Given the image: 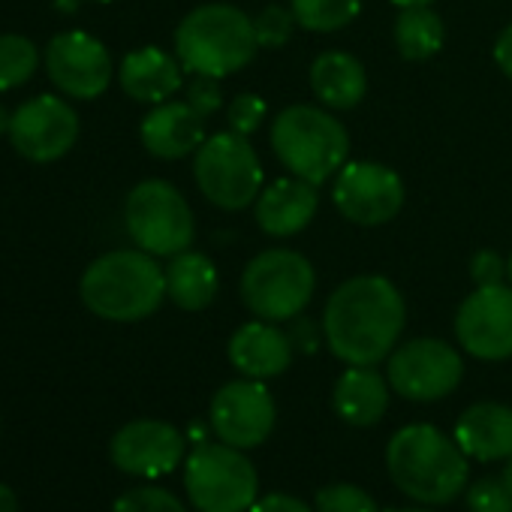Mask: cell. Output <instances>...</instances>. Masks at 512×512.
Listing matches in <instances>:
<instances>
[{
  "instance_id": "3",
  "label": "cell",
  "mask_w": 512,
  "mask_h": 512,
  "mask_svg": "<svg viewBox=\"0 0 512 512\" xmlns=\"http://www.w3.org/2000/svg\"><path fill=\"white\" fill-rule=\"evenodd\" d=\"M79 296L85 308L109 323H139L151 317L166 299V275L157 256L145 250H112L94 260L82 281Z\"/></svg>"
},
{
  "instance_id": "34",
  "label": "cell",
  "mask_w": 512,
  "mask_h": 512,
  "mask_svg": "<svg viewBox=\"0 0 512 512\" xmlns=\"http://www.w3.org/2000/svg\"><path fill=\"white\" fill-rule=\"evenodd\" d=\"M470 278L476 287L506 284V260L494 250H476L473 260H470Z\"/></svg>"
},
{
  "instance_id": "11",
  "label": "cell",
  "mask_w": 512,
  "mask_h": 512,
  "mask_svg": "<svg viewBox=\"0 0 512 512\" xmlns=\"http://www.w3.org/2000/svg\"><path fill=\"white\" fill-rule=\"evenodd\" d=\"M332 202L356 226H383L404 208V181L392 166L374 160L344 163L335 175Z\"/></svg>"
},
{
  "instance_id": "10",
  "label": "cell",
  "mask_w": 512,
  "mask_h": 512,
  "mask_svg": "<svg viewBox=\"0 0 512 512\" xmlns=\"http://www.w3.org/2000/svg\"><path fill=\"white\" fill-rule=\"evenodd\" d=\"M464 377L461 353L440 338H413L392 350L386 380L407 401H440L458 389Z\"/></svg>"
},
{
  "instance_id": "1",
  "label": "cell",
  "mask_w": 512,
  "mask_h": 512,
  "mask_svg": "<svg viewBox=\"0 0 512 512\" xmlns=\"http://www.w3.org/2000/svg\"><path fill=\"white\" fill-rule=\"evenodd\" d=\"M407 326L401 290L380 275L344 281L323 308V338L347 365H377L392 356Z\"/></svg>"
},
{
  "instance_id": "30",
  "label": "cell",
  "mask_w": 512,
  "mask_h": 512,
  "mask_svg": "<svg viewBox=\"0 0 512 512\" xmlns=\"http://www.w3.org/2000/svg\"><path fill=\"white\" fill-rule=\"evenodd\" d=\"M112 512H187V509L172 491L157 488V485H142V488H130L127 494H121Z\"/></svg>"
},
{
  "instance_id": "18",
  "label": "cell",
  "mask_w": 512,
  "mask_h": 512,
  "mask_svg": "<svg viewBox=\"0 0 512 512\" xmlns=\"http://www.w3.org/2000/svg\"><path fill=\"white\" fill-rule=\"evenodd\" d=\"M256 226L272 238H293L302 229L311 226L320 208V193L317 184L287 175L263 187V193L253 202Z\"/></svg>"
},
{
  "instance_id": "33",
  "label": "cell",
  "mask_w": 512,
  "mask_h": 512,
  "mask_svg": "<svg viewBox=\"0 0 512 512\" xmlns=\"http://www.w3.org/2000/svg\"><path fill=\"white\" fill-rule=\"evenodd\" d=\"M187 103L202 115V118H211L214 112H220L223 106V91H220V79H211V76H190L187 85Z\"/></svg>"
},
{
  "instance_id": "15",
  "label": "cell",
  "mask_w": 512,
  "mask_h": 512,
  "mask_svg": "<svg viewBox=\"0 0 512 512\" xmlns=\"http://www.w3.org/2000/svg\"><path fill=\"white\" fill-rule=\"evenodd\" d=\"M46 73L52 85L73 100H97L112 85V55L109 49L85 34L67 31L46 46Z\"/></svg>"
},
{
  "instance_id": "9",
  "label": "cell",
  "mask_w": 512,
  "mask_h": 512,
  "mask_svg": "<svg viewBox=\"0 0 512 512\" xmlns=\"http://www.w3.org/2000/svg\"><path fill=\"white\" fill-rule=\"evenodd\" d=\"M124 223L136 247L151 256L184 253L196 238L190 202L163 178H148L130 190L124 202Z\"/></svg>"
},
{
  "instance_id": "41",
  "label": "cell",
  "mask_w": 512,
  "mask_h": 512,
  "mask_svg": "<svg viewBox=\"0 0 512 512\" xmlns=\"http://www.w3.org/2000/svg\"><path fill=\"white\" fill-rule=\"evenodd\" d=\"M500 476H503V482H506V488L512 491V458L506 461V467H503V473H500Z\"/></svg>"
},
{
  "instance_id": "4",
  "label": "cell",
  "mask_w": 512,
  "mask_h": 512,
  "mask_svg": "<svg viewBox=\"0 0 512 512\" xmlns=\"http://www.w3.org/2000/svg\"><path fill=\"white\" fill-rule=\"evenodd\" d=\"M256 52L253 19L232 4H202L175 28V55L187 76L226 79L244 70Z\"/></svg>"
},
{
  "instance_id": "32",
  "label": "cell",
  "mask_w": 512,
  "mask_h": 512,
  "mask_svg": "<svg viewBox=\"0 0 512 512\" xmlns=\"http://www.w3.org/2000/svg\"><path fill=\"white\" fill-rule=\"evenodd\" d=\"M470 512H512V491L503 476H482L467 488Z\"/></svg>"
},
{
  "instance_id": "23",
  "label": "cell",
  "mask_w": 512,
  "mask_h": 512,
  "mask_svg": "<svg viewBox=\"0 0 512 512\" xmlns=\"http://www.w3.org/2000/svg\"><path fill=\"white\" fill-rule=\"evenodd\" d=\"M311 91L332 112L356 109L368 94L365 64L350 52H323L311 64Z\"/></svg>"
},
{
  "instance_id": "28",
  "label": "cell",
  "mask_w": 512,
  "mask_h": 512,
  "mask_svg": "<svg viewBox=\"0 0 512 512\" xmlns=\"http://www.w3.org/2000/svg\"><path fill=\"white\" fill-rule=\"evenodd\" d=\"M296 28H299V22H296L293 10L281 7V4H269L253 19V31H256L260 49H284L293 40Z\"/></svg>"
},
{
  "instance_id": "26",
  "label": "cell",
  "mask_w": 512,
  "mask_h": 512,
  "mask_svg": "<svg viewBox=\"0 0 512 512\" xmlns=\"http://www.w3.org/2000/svg\"><path fill=\"white\" fill-rule=\"evenodd\" d=\"M299 28L311 34H335L353 25L362 13V0H290Z\"/></svg>"
},
{
  "instance_id": "38",
  "label": "cell",
  "mask_w": 512,
  "mask_h": 512,
  "mask_svg": "<svg viewBox=\"0 0 512 512\" xmlns=\"http://www.w3.org/2000/svg\"><path fill=\"white\" fill-rule=\"evenodd\" d=\"M0 512H19V497L10 485L0 482Z\"/></svg>"
},
{
  "instance_id": "5",
  "label": "cell",
  "mask_w": 512,
  "mask_h": 512,
  "mask_svg": "<svg viewBox=\"0 0 512 512\" xmlns=\"http://www.w3.org/2000/svg\"><path fill=\"white\" fill-rule=\"evenodd\" d=\"M269 139L281 166L317 187L335 178L350 154V133L344 124L311 103L281 109L272 121Z\"/></svg>"
},
{
  "instance_id": "35",
  "label": "cell",
  "mask_w": 512,
  "mask_h": 512,
  "mask_svg": "<svg viewBox=\"0 0 512 512\" xmlns=\"http://www.w3.org/2000/svg\"><path fill=\"white\" fill-rule=\"evenodd\" d=\"M247 512H317V509H311L305 500H299V497H293V494L272 491V494H266V497H256V503H253Z\"/></svg>"
},
{
  "instance_id": "20",
  "label": "cell",
  "mask_w": 512,
  "mask_h": 512,
  "mask_svg": "<svg viewBox=\"0 0 512 512\" xmlns=\"http://www.w3.org/2000/svg\"><path fill=\"white\" fill-rule=\"evenodd\" d=\"M118 82L130 100L157 106L184 88V67L178 55H169L157 46H142L124 55L118 67Z\"/></svg>"
},
{
  "instance_id": "19",
  "label": "cell",
  "mask_w": 512,
  "mask_h": 512,
  "mask_svg": "<svg viewBox=\"0 0 512 512\" xmlns=\"http://www.w3.org/2000/svg\"><path fill=\"white\" fill-rule=\"evenodd\" d=\"M205 121L187 100H166L157 103L139 124V139L151 157L160 160H181L196 154V148L208 139Z\"/></svg>"
},
{
  "instance_id": "29",
  "label": "cell",
  "mask_w": 512,
  "mask_h": 512,
  "mask_svg": "<svg viewBox=\"0 0 512 512\" xmlns=\"http://www.w3.org/2000/svg\"><path fill=\"white\" fill-rule=\"evenodd\" d=\"M314 509L317 512H380L377 500L365 488L350 485V482H335V485L320 488Z\"/></svg>"
},
{
  "instance_id": "44",
  "label": "cell",
  "mask_w": 512,
  "mask_h": 512,
  "mask_svg": "<svg viewBox=\"0 0 512 512\" xmlns=\"http://www.w3.org/2000/svg\"><path fill=\"white\" fill-rule=\"evenodd\" d=\"M97 4H112V0H97Z\"/></svg>"
},
{
  "instance_id": "21",
  "label": "cell",
  "mask_w": 512,
  "mask_h": 512,
  "mask_svg": "<svg viewBox=\"0 0 512 512\" xmlns=\"http://www.w3.org/2000/svg\"><path fill=\"white\" fill-rule=\"evenodd\" d=\"M455 443L473 461L512 458V407L497 401L470 404L455 422Z\"/></svg>"
},
{
  "instance_id": "36",
  "label": "cell",
  "mask_w": 512,
  "mask_h": 512,
  "mask_svg": "<svg viewBox=\"0 0 512 512\" xmlns=\"http://www.w3.org/2000/svg\"><path fill=\"white\" fill-rule=\"evenodd\" d=\"M494 64L500 67V73L512 82V25H506L500 31V37L494 40Z\"/></svg>"
},
{
  "instance_id": "7",
  "label": "cell",
  "mask_w": 512,
  "mask_h": 512,
  "mask_svg": "<svg viewBox=\"0 0 512 512\" xmlns=\"http://www.w3.org/2000/svg\"><path fill=\"white\" fill-rule=\"evenodd\" d=\"M193 181L220 211H241L266 187L263 163L241 133H214L193 154Z\"/></svg>"
},
{
  "instance_id": "42",
  "label": "cell",
  "mask_w": 512,
  "mask_h": 512,
  "mask_svg": "<svg viewBox=\"0 0 512 512\" xmlns=\"http://www.w3.org/2000/svg\"><path fill=\"white\" fill-rule=\"evenodd\" d=\"M506 284H512V253H509V260H506Z\"/></svg>"
},
{
  "instance_id": "6",
  "label": "cell",
  "mask_w": 512,
  "mask_h": 512,
  "mask_svg": "<svg viewBox=\"0 0 512 512\" xmlns=\"http://www.w3.org/2000/svg\"><path fill=\"white\" fill-rule=\"evenodd\" d=\"M241 302L256 320L287 323L305 314L317 293V269L299 250L269 247L241 272Z\"/></svg>"
},
{
  "instance_id": "31",
  "label": "cell",
  "mask_w": 512,
  "mask_h": 512,
  "mask_svg": "<svg viewBox=\"0 0 512 512\" xmlns=\"http://www.w3.org/2000/svg\"><path fill=\"white\" fill-rule=\"evenodd\" d=\"M266 115H269V103L260 97V94H238L229 106H226V121H229V130L232 133H241V136H253L266 124Z\"/></svg>"
},
{
  "instance_id": "25",
  "label": "cell",
  "mask_w": 512,
  "mask_h": 512,
  "mask_svg": "<svg viewBox=\"0 0 512 512\" xmlns=\"http://www.w3.org/2000/svg\"><path fill=\"white\" fill-rule=\"evenodd\" d=\"M395 49L404 61H428L434 58L440 49H443V40H446V28H443V19L425 4V7H407L398 13L395 19Z\"/></svg>"
},
{
  "instance_id": "14",
  "label": "cell",
  "mask_w": 512,
  "mask_h": 512,
  "mask_svg": "<svg viewBox=\"0 0 512 512\" xmlns=\"http://www.w3.org/2000/svg\"><path fill=\"white\" fill-rule=\"evenodd\" d=\"M455 338L473 359H512V284L476 287L455 314Z\"/></svg>"
},
{
  "instance_id": "22",
  "label": "cell",
  "mask_w": 512,
  "mask_h": 512,
  "mask_svg": "<svg viewBox=\"0 0 512 512\" xmlns=\"http://www.w3.org/2000/svg\"><path fill=\"white\" fill-rule=\"evenodd\" d=\"M332 404L347 425L371 428L389 410V380L374 365H350L335 383Z\"/></svg>"
},
{
  "instance_id": "12",
  "label": "cell",
  "mask_w": 512,
  "mask_h": 512,
  "mask_svg": "<svg viewBox=\"0 0 512 512\" xmlns=\"http://www.w3.org/2000/svg\"><path fill=\"white\" fill-rule=\"evenodd\" d=\"M275 398L263 386V380H232L220 386L211 398L208 422L220 443H229L235 449H253L269 440L275 431Z\"/></svg>"
},
{
  "instance_id": "39",
  "label": "cell",
  "mask_w": 512,
  "mask_h": 512,
  "mask_svg": "<svg viewBox=\"0 0 512 512\" xmlns=\"http://www.w3.org/2000/svg\"><path fill=\"white\" fill-rule=\"evenodd\" d=\"M389 4H395L398 10H407V7H425L431 0H389Z\"/></svg>"
},
{
  "instance_id": "16",
  "label": "cell",
  "mask_w": 512,
  "mask_h": 512,
  "mask_svg": "<svg viewBox=\"0 0 512 512\" xmlns=\"http://www.w3.org/2000/svg\"><path fill=\"white\" fill-rule=\"evenodd\" d=\"M184 434L160 419H136L115 431L109 443V458L118 470L142 479H157L172 473L184 458Z\"/></svg>"
},
{
  "instance_id": "8",
  "label": "cell",
  "mask_w": 512,
  "mask_h": 512,
  "mask_svg": "<svg viewBox=\"0 0 512 512\" xmlns=\"http://www.w3.org/2000/svg\"><path fill=\"white\" fill-rule=\"evenodd\" d=\"M184 488L199 512H247L260 497V476L244 449L199 443L187 455Z\"/></svg>"
},
{
  "instance_id": "27",
  "label": "cell",
  "mask_w": 512,
  "mask_h": 512,
  "mask_svg": "<svg viewBox=\"0 0 512 512\" xmlns=\"http://www.w3.org/2000/svg\"><path fill=\"white\" fill-rule=\"evenodd\" d=\"M40 49L22 34H0V91H16L34 79Z\"/></svg>"
},
{
  "instance_id": "24",
  "label": "cell",
  "mask_w": 512,
  "mask_h": 512,
  "mask_svg": "<svg viewBox=\"0 0 512 512\" xmlns=\"http://www.w3.org/2000/svg\"><path fill=\"white\" fill-rule=\"evenodd\" d=\"M166 275V299L178 305L181 311H205L220 290L217 266L199 250H184L169 256Z\"/></svg>"
},
{
  "instance_id": "43",
  "label": "cell",
  "mask_w": 512,
  "mask_h": 512,
  "mask_svg": "<svg viewBox=\"0 0 512 512\" xmlns=\"http://www.w3.org/2000/svg\"><path fill=\"white\" fill-rule=\"evenodd\" d=\"M389 512H428V509H389Z\"/></svg>"
},
{
  "instance_id": "37",
  "label": "cell",
  "mask_w": 512,
  "mask_h": 512,
  "mask_svg": "<svg viewBox=\"0 0 512 512\" xmlns=\"http://www.w3.org/2000/svg\"><path fill=\"white\" fill-rule=\"evenodd\" d=\"M290 338H293V347H296V350H305V353H314L317 344H320V341H317V332H314V326H311L308 320H299V323L293 326V335H290Z\"/></svg>"
},
{
  "instance_id": "40",
  "label": "cell",
  "mask_w": 512,
  "mask_h": 512,
  "mask_svg": "<svg viewBox=\"0 0 512 512\" xmlns=\"http://www.w3.org/2000/svg\"><path fill=\"white\" fill-rule=\"evenodd\" d=\"M10 133V115L4 112V106H0V136Z\"/></svg>"
},
{
  "instance_id": "2",
  "label": "cell",
  "mask_w": 512,
  "mask_h": 512,
  "mask_svg": "<svg viewBox=\"0 0 512 512\" xmlns=\"http://www.w3.org/2000/svg\"><path fill=\"white\" fill-rule=\"evenodd\" d=\"M386 467L392 482L413 500L443 506L452 503L467 482V455L428 422L404 425L386 446Z\"/></svg>"
},
{
  "instance_id": "17",
  "label": "cell",
  "mask_w": 512,
  "mask_h": 512,
  "mask_svg": "<svg viewBox=\"0 0 512 512\" xmlns=\"http://www.w3.org/2000/svg\"><path fill=\"white\" fill-rule=\"evenodd\" d=\"M229 362L241 377L272 380L293 365V338L269 320H250L238 326L229 338Z\"/></svg>"
},
{
  "instance_id": "13",
  "label": "cell",
  "mask_w": 512,
  "mask_h": 512,
  "mask_svg": "<svg viewBox=\"0 0 512 512\" xmlns=\"http://www.w3.org/2000/svg\"><path fill=\"white\" fill-rule=\"evenodd\" d=\"M79 139L76 109L55 94H40L25 100L10 115V142L31 163H55Z\"/></svg>"
}]
</instances>
